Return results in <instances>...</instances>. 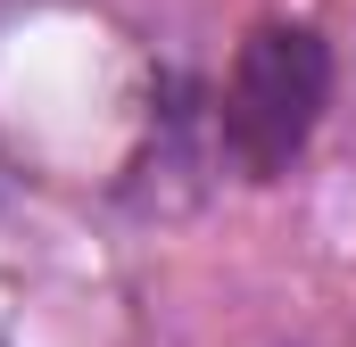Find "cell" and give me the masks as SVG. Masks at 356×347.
I'll list each match as a JSON object with an SVG mask.
<instances>
[{"instance_id": "cell-1", "label": "cell", "mask_w": 356, "mask_h": 347, "mask_svg": "<svg viewBox=\"0 0 356 347\" xmlns=\"http://www.w3.org/2000/svg\"><path fill=\"white\" fill-rule=\"evenodd\" d=\"M323 99H332V50L315 25H257L241 50H232V75H224V108H216V133H224V158L273 182L307 149V133L323 124Z\"/></svg>"}]
</instances>
